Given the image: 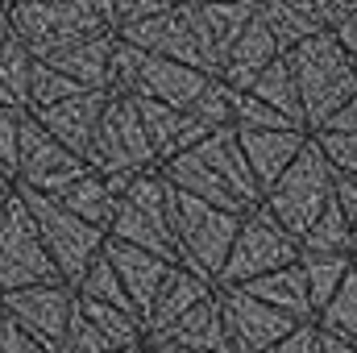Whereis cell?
Instances as JSON below:
<instances>
[{"mask_svg":"<svg viewBox=\"0 0 357 353\" xmlns=\"http://www.w3.org/2000/svg\"><path fill=\"white\" fill-rule=\"evenodd\" d=\"M282 59H287V67L295 75V88H299L303 129L307 133H320L357 96V67L345 59V50L337 46L333 33H320V38L295 46Z\"/></svg>","mask_w":357,"mask_h":353,"instance_id":"obj_1","label":"cell"},{"mask_svg":"<svg viewBox=\"0 0 357 353\" xmlns=\"http://www.w3.org/2000/svg\"><path fill=\"white\" fill-rule=\"evenodd\" d=\"M8 29L13 38L38 59H54L63 50H75L108 29L104 0H67V4H8Z\"/></svg>","mask_w":357,"mask_h":353,"instance_id":"obj_2","label":"cell"},{"mask_svg":"<svg viewBox=\"0 0 357 353\" xmlns=\"http://www.w3.org/2000/svg\"><path fill=\"white\" fill-rule=\"evenodd\" d=\"M84 163H88V171L104 175L108 183H116L121 191L137 175L158 171V158H154V150L146 142L142 117H137L129 96H108L104 117L96 125V137H91V150Z\"/></svg>","mask_w":357,"mask_h":353,"instance_id":"obj_3","label":"cell"},{"mask_svg":"<svg viewBox=\"0 0 357 353\" xmlns=\"http://www.w3.org/2000/svg\"><path fill=\"white\" fill-rule=\"evenodd\" d=\"M237 225H241V216L220 212L212 204H199V200H191L183 191H171V233H175L178 266L208 278L212 287H216L220 270L229 262Z\"/></svg>","mask_w":357,"mask_h":353,"instance_id":"obj_4","label":"cell"},{"mask_svg":"<svg viewBox=\"0 0 357 353\" xmlns=\"http://www.w3.org/2000/svg\"><path fill=\"white\" fill-rule=\"evenodd\" d=\"M333 195H337V175H333L328 158L320 154V146L307 137V146H303L299 158L287 167V175L262 195V208H266L295 241H303V233H307V229L316 225V216L333 204Z\"/></svg>","mask_w":357,"mask_h":353,"instance_id":"obj_5","label":"cell"},{"mask_svg":"<svg viewBox=\"0 0 357 353\" xmlns=\"http://www.w3.org/2000/svg\"><path fill=\"white\" fill-rule=\"evenodd\" d=\"M108 241L158 254L178 266L175 233H171V187L158 171L137 175L116 200V216L108 225Z\"/></svg>","mask_w":357,"mask_h":353,"instance_id":"obj_6","label":"cell"},{"mask_svg":"<svg viewBox=\"0 0 357 353\" xmlns=\"http://www.w3.org/2000/svg\"><path fill=\"white\" fill-rule=\"evenodd\" d=\"M17 195H21V204H25V212H29V220H33V229H38L46 254H50V262L59 270V278L75 291L79 278L88 274V266L104 254L108 237L100 229L84 225L79 216H71L54 195H38V191H17Z\"/></svg>","mask_w":357,"mask_h":353,"instance_id":"obj_7","label":"cell"},{"mask_svg":"<svg viewBox=\"0 0 357 353\" xmlns=\"http://www.w3.org/2000/svg\"><path fill=\"white\" fill-rule=\"evenodd\" d=\"M299 262V241L270 216L266 208H250L237 225V237H233V250H229V262L220 270L216 287H245L262 274H274L282 266Z\"/></svg>","mask_w":357,"mask_h":353,"instance_id":"obj_8","label":"cell"},{"mask_svg":"<svg viewBox=\"0 0 357 353\" xmlns=\"http://www.w3.org/2000/svg\"><path fill=\"white\" fill-rule=\"evenodd\" d=\"M46 283H63V278L50 262L21 195L13 191L0 212V295L25 291V287H46Z\"/></svg>","mask_w":357,"mask_h":353,"instance_id":"obj_9","label":"cell"},{"mask_svg":"<svg viewBox=\"0 0 357 353\" xmlns=\"http://www.w3.org/2000/svg\"><path fill=\"white\" fill-rule=\"evenodd\" d=\"M79 175H88V163L75 158L67 146H59L33 117L21 121V142H17V191H38V195H59Z\"/></svg>","mask_w":357,"mask_h":353,"instance_id":"obj_10","label":"cell"},{"mask_svg":"<svg viewBox=\"0 0 357 353\" xmlns=\"http://www.w3.org/2000/svg\"><path fill=\"white\" fill-rule=\"evenodd\" d=\"M0 308L8 312V320L33 337L46 353L59 350L71 316H75V291L67 283H46V287H25V291H8L0 295Z\"/></svg>","mask_w":357,"mask_h":353,"instance_id":"obj_11","label":"cell"},{"mask_svg":"<svg viewBox=\"0 0 357 353\" xmlns=\"http://www.w3.org/2000/svg\"><path fill=\"white\" fill-rule=\"evenodd\" d=\"M216 299H220V320H225L229 353H270L282 337H291L299 329L291 316L258 303L241 287H216Z\"/></svg>","mask_w":357,"mask_h":353,"instance_id":"obj_12","label":"cell"},{"mask_svg":"<svg viewBox=\"0 0 357 353\" xmlns=\"http://www.w3.org/2000/svg\"><path fill=\"white\" fill-rule=\"evenodd\" d=\"M354 0H262L258 4V21L270 29L274 46L282 54H291L295 46L333 33L345 17H349Z\"/></svg>","mask_w":357,"mask_h":353,"instance_id":"obj_13","label":"cell"},{"mask_svg":"<svg viewBox=\"0 0 357 353\" xmlns=\"http://www.w3.org/2000/svg\"><path fill=\"white\" fill-rule=\"evenodd\" d=\"M183 13H187V25L195 33V46L208 63V75L220 80V67H225L233 42L254 21L258 4L254 0H241V4H183Z\"/></svg>","mask_w":357,"mask_h":353,"instance_id":"obj_14","label":"cell"},{"mask_svg":"<svg viewBox=\"0 0 357 353\" xmlns=\"http://www.w3.org/2000/svg\"><path fill=\"white\" fill-rule=\"evenodd\" d=\"M104 104H108L104 91H79V96H71V100H63V104H54V108H46V112H33V121H38L59 146H67L75 158H88L96 125H100V117H104ZM25 117H29V112H25Z\"/></svg>","mask_w":357,"mask_h":353,"instance_id":"obj_15","label":"cell"},{"mask_svg":"<svg viewBox=\"0 0 357 353\" xmlns=\"http://www.w3.org/2000/svg\"><path fill=\"white\" fill-rule=\"evenodd\" d=\"M104 258L112 262L133 312L146 324V316H150V308H154V299H158V291H162V283H167L175 262H167L158 254H146V250H133V246H121V241H104Z\"/></svg>","mask_w":357,"mask_h":353,"instance_id":"obj_16","label":"cell"},{"mask_svg":"<svg viewBox=\"0 0 357 353\" xmlns=\"http://www.w3.org/2000/svg\"><path fill=\"white\" fill-rule=\"evenodd\" d=\"M129 100H133V108H137V117H142V129H146V142H150L158 167L171 163V158H178V154H187V150H195V146L208 137V129L195 125V117L178 112L171 104L142 100V96H129Z\"/></svg>","mask_w":357,"mask_h":353,"instance_id":"obj_17","label":"cell"},{"mask_svg":"<svg viewBox=\"0 0 357 353\" xmlns=\"http://www.w3.org/2000/svg\"><path fill=\"white\" fill-rule=\"evenodd\" d=\"M233 133H237V129H233ZM307 137H312V133H303V129H282V133H237L241 154H245V163H250V175H254V183H258L262 195L287 175V167L299 158V150L307 146Z\"/></svg>","mask_w":357,"mask_h":353,"instance_id":"obj_18","label":"cell"},{"mask_svg":"<svg viewBox=\"0 0 357 353\" xmlns=\"http://www.w3.org/2000/svg\"><path fill=\"white\" fill-rule=\"evenodd\" d=\"M146 345H171V350H191V353H229L225 320H220V299L208 295L187 316H178L171 329L146 337Z\"/></svg>","mask_w":357,"mask_h":353,"instance_id":"obj_19","label":"cell"},{"mask_svg":"<svg viewBox=\"0 0 357 353\" xmlns=\"http://www.w3.org/2000/svg\"><path fill=\"white\" fill-rule=\"evenodd\" d=\"M278 59H282V50L274 46L270 29L258 21V13H254V21L241 29V38L233 42V50H229V59L220 67V84L229 91H250L262 80V71H266L270 63H278Z\"/></svg>","mask_w":357,"mask_h":353,"instance_id":"obj_20","label":"cell"},{"mask_svg":"<svg viewBox=\"0 0 357 353\" xmlns=\"http://www.w3.org/2000/svg\"><path fill=\"white\" fill-rule=\"evenodd\" d=\"M195 154L225 179V187H229L245 208H258V204H262V191H258V183H254V175H250V163H245L241 142H237L233 129H216V133H208V137L195 146Z\"/></svg>","mask_w":357,"mask_h":353,"instance_id":"obj_21","label":"cell"},{"mask_svg":"<svg viewBox=\"0 0 357 353\" xmlns=\"http://www.w3.org/2000/svg\"><path fill=\"white\" fill-rule=\"evenodd\" d=\"M112 50H116V33H100L75 50H63L54 59H46V67H54L59 75H67L71 84L84 91H104L108 96V80H112Z\"/></svg>","mask_w":357,"mask_h":353,"instance_id":"obj_22","label":"cell"},{"mask_svg":"<svg viewBox=\"0 0 357 353\" xmlns=\"http://www.w3.org/2000/svg\"><path fill=\"white\" fill-rule=\"evenodd\" d=\"M208 295H216V287H212L208 278L191 274L187 266H171V274H167V283H162V291H158V299H154V308H150V316H146V337L171 329L178 316H187V312H191L195 303H204Z\"/></svg>","mask_w":357,"mask_h":353,"instance_id":"obj_23","label":"cell"},{"mask_svg":"<svg viewBox=\"0 0 357 353\" xmlns=\"http://www.w3.org/2000/svg\"><path fill=\"white\" fill-rule=\"evenodd\" d=\"M241 291H245V295H254L258 303L274 308V312L291 316L295 324H316V312H312L307 283H303V274H299V262L282 266V270H274V274H262V278L245 283Z\"/></svg>","mask_w":357,"mask_h":353,"instance_id":"obj_24","label":"cell"},{"mask_svg":"<svg viewBox=\"0 0 357 353\" xmlns=\"http://www.w3.org/2000/svg\"><path fill=\"white\" fill-rule=\"evenodd\" d=\"M71 216H79L84 225H91V229H100L104 237H108V225H112V216H116V200H121V187L116 183H108L104 175H96V171H88V175H79L67 191H59L54 195Z\"/></svg>","mask_w":357,"mask_h":353,"instance_id":"obj_25","label":"cell"},{"mask_svg":"<svg viewBox=\"0 0 357 353\" xmlns=\"http://www.w3.org/2000/svg\"><path fill=\"white\" fill-rule=\"evenodd\" d=\"M354 266H357V258H341V254H299V274L307 283V299H312L316 320L333 303V295L345 287V278L354 274Z\"/></svg>","mask_w":357,"mask_h":353,"instance_id":"obj_26","label":"cell"},{"mask_svg":"<svg viewBox=\"0 0 357 353\" xmlns=\"http://www.w3.org/2000/svg\"><path fill=\"white\" fill-rule=\"evenodd\" d=\"M75 303H79L84 320L104 337L108 350H142L146 345V324L133 312H121V308H108V303H91V299H79V295H75Z\"/></svg>","mask_w":357,"mask_h":353,"instance_id":"obj_27","label":"cell"},{"mask_svg":"<svg viewBox=\"0 0 357 353\" xmlns=\"http://www.w3.org/2000/svg\"><path fill=\"white\" fill-rule=\"evenodd\" d=\"M250 96L262 100L266 108H274L278 117H287L295 129H303V104H299V88H295V75H291L287 59L270 63L266 71H262V80L250 88ZM303 133H307V129H303Z\"/></svg>","mask_w":357,"mask_h":353,"instance_id":"obj_28","label":"cell"},{"mask_svg":"<svg viewBox=\"0 0 357 353\" xmlns=\"http://www.w3.org/2000/svg\"><path fill=\"white\" fill-rule=\"evenodd\" d=\"M29 75H33V54L8 33V42L0 46V104L13 112L29 108Z\"/></svg>","mask_w":357,"mask_h":353,"instance_id":"obj_29","label":"cell"},{"mask_svg":"<svg viewBox=\"0 0 357 353\" xmlns=\"http://www.w3.org/2000/svg\"><path fill=\"white\" fill-rule=\"evenodd\" d=\"M299 254H341V258H357V241H354V233H349V225H345V216H341V208H337V195L316 216V225L303 233Z\"/></svg>","mask_w":357,"mask_h":353,"instance_id":"obj_30","label":"cell"},{"mask_svg":"<svg viewBox=\"0 0 357 353\" xmlns=\"http://www.w3.org/2000/svg\"><path fill=\"white\" fill-rule=\"evenodd\" d=\"M75 295H79V299H91V303H108V308L133 312V303H129V295H125V287H121L116 270H112V262H108L104 254H100V258L88 266V274L79 278ZM133 316H137V312H133ZM137 320H142V316H137Z\"/></svg>","mask_w":357,"mask_h":353,"instance_id":"obj_31","label":"cell"},{"mask_svg":"<svg viewBox=\"0 0 357 353\" xmlns=\"http://www.w3.org/2000/svg\"><path fill=\"white\" fill-rule=\"evenodd\" d=\"M229 108H233V129L237 133H282L295 129L287 117H278L262 100H254L250 91H229Z\"/></svg>","mask_w":357,"mask_h":353,"instance_id":"obj_32","label":"cell"},{"mask_svg":"<svg viewBox=\"0 0 357 353\" xmlns=\"http://www.w3.org/2000/svg\"><path fill=\"white\" fill-rule=\"evenodd\" d=\"M320 333H328V337H341V341H354L357 345V266L354 274L345 278V287L333 295V303L320 312Z\"/></svg>","mask_w":357,"mask_h":353,"instance_id":"obj_33","label":"cell"},{"mask_svg":"<svg viewBox=\"0 0 357 353\" xmlns=\"http://www.w3.org/2000/svg\"><path fill=\"white\" fill-rule=\"evenodd\" d=\"M79 84H71L67 75H59L54 67H46V63H38L33 59V75H29V117L33 112H46V108H54V104H63V100H71V96H79Z\"/></svg>","mask_w":357,"mask_h":353,"instance_id":"obj_34","label":"cell"},{"mask_svg":"<svg viewBox=\"0 0 357 353\" xmlns=\"http://www.w3.org/2000/svg\"><path fill=\"white\" fill-rule=\"evenodd\" d=\"M187 117H195V125H204L208 133H216V129H233V108H229V88L220 84V80H212L204 96L187 108Z\"/></svg>","mask_w":357,"mask_h":353,"instance_id":"obj_35","label":"cell"},{"mask_svg":"<svg viewBox=\"0 0 357 353\" xmlns=\"http://www.w3.org/2000/svg\"><path fill=\"white\" fill-rule=\"evenodd\" d=\"M312 142L320 146L337 179L357 175V133H312Z\"/></svg>","mask_w":357,"mask_h":353,"instance_id":"obj_36","label":"cell"},{"mask_svg":"<svg viewBox=\"0 0 357 353\" xmlns=\"http://www.w3.org/2000/svg\"><path fill=\"white\" fill-rule=\"evenodd\" d=\"M54 353H112V350L104 345V337L84 320V312L75 303V316H71V324H67V333H63V341H59Z\"/></svg>","mask_w":357,"mask_h":353,"instance_id":"obj_37","label":"cell"},{"mask_svg":"<svg viewBox=\"0 0 357 353\" xmlns=\"http://www.w3.org/2000/svg\"><path fill=\"white\" fill-rule=\"evenodd\" d=\"M21 121L25 112H13L0 104V171L13 183V171H17V142H21Z\"/></svg>","mask_w":357,"mask_h":353,"instance_id":"obj_38","label":"cell"},{"mask_svg":"<svg viewBox=\"0 0 357 353\" xmlns=\"http://www.w3.org/2000/svg\"><path fill=\"white\" fill-rule=\"evenodd\" d=\"M270 353H324V345H320V324H299L291 337H282Z\"/></svg>","mask_w":357,"mask_h":353,"instance_id":"obj_39","label":"cell"},{"mask_svg":"<svg viewBox=\"0 0 357 353\" xmlns=\"http://www.w3.org/2000/svg\"><path fill=\"white\" fill-rule=\"evenodd\" d=\"M0 353H46L33 337H25L13 320H8V312H4V324H0Z\"/></svg>","mask_w":357,"mask_h":353,"instance_id":"obj_40","label":"cell"},{"mask_svg":"<svg viewBox=\"0 0 357 353\" xmlns=\"http://www.w3.org/2000/svg\"><path fill=\"white\" fill-rule=\"evenodd\" d=\"M337 208H341V216H345V225L357 241V175L337 179Z\"/></svg>","mask_w":357,"mask_h":353,"instance_id":"obj_41","label":"cell"},{"mask_svg":"<svg viewBox=\"0 0 357 353\" xmlns=\"http://www.w3.org/2000/svg\"><path fill=\"white\" fill-rule=\"evenodd\" d=\"M333 38H337V46L345 50V59L357 67V0H354V8H349V17L333 29Z\"/></svg>","mask_w":357,"mask_h":353,"instance_id":"obj_42","label":"cell"},{"mask_svg":"<svg viewBox=\"0 0 357 353\" xmlns=\"http://www.w3.org/2000/svg\"><path fill=\"white\" fill-rule=\"evenodd\" d=\"M320 133H357V96L337 112V117H333V121H328V125H324V129H320Z\"/></svg>","mask_w":357,"mask_h":353,"instance_id":"obj_43","label":"cell"},{"mask_svg":"<svg viewBox=\"0 0 357 353\" xmlns=\"http://www.w3.org/2000/svg\"><path fill=\"white\" fill-rule=\"evenodd\" d=\"M320 345H324V353H357L354 341H341V337H328V333H320Z\"/></svg>","mask_w":357,"mask_h":353,"instance_id":"obj_44","label":"cell"},{"mask_svg":"<svg viewBox=\"0 0 357 353\" xmlns=\"http://www.w3.org/2000/svg\"><path fill=\"white\" fill-rule=\"evenodd\" d=\"M8 33H13V29H8V4H4V8H0V46L8 42Z\"/></svg>","mask_w":357,"mask_h":353,"instance_id":"obj_45","label":"cell"},{"mask_svg":"<svg viewBox=\"0 0 357 353\" xmlns=\"http://www.w3.org/2000/svg\"><path fill=\"white\" fill-rule=\"evenodd\" d=\"M154 353H191V350H171V345H150Z\"/></svg>","mask_w":357,"mask_h":353,"instance_id":"obj_46","label":"cell"},{"mask_svg":"<svg viewBox=\"0 0 357 353\" xmlns=\"http://www.w3.org/2000/svg\"><path fill=\"white\" fill-rule=\"evenodd\" d=\"M8 195H13V187H0V212H4V204H8Z\"/></svg>","mask_w":357,"mask_h":353,"instance_id":"obj_47","label":"cell"},{"mask_svg":"<svg viewBox=\"0 0 357 353\" xmlns=\"http://www.w3.org/2000/svg\"><path fill=\"white\" fill-rule=\"evenodd\" d=\"M0 187H13V183H8V175H4V171H0Z\"/></svg>","mask_w":357,"mask_h":353,"instance_id":"obj_48","label":"cell"},{"mask_svg":"<svg viewBox=\"0 0 357 353\" xmlns=\"http://www.w3.org/2000/svg\"><path fill=\"white\" fill-rule=\"evenodd\" d=\"M142 350H146V345H142ZM142 350H112V353H142Z\"/></svg>","mask_w":357,"mask_h":353,"instance_id":"obj_49","label":"cell"},{"mask_svg":"<svg viewBox=\"0 0 357 353\" xmlns=\"http://www.w3.org/2000/svg\"><path fill=\"white\" fill-rule=\"evenodd\" d=\"M0 324H4V308H0Z\"/></svg>","mask_w":357,"mask_h":353,"instance_id":"obj_50","label":"cell"},{"mask_svg":"<svg viewBox=\"0 0 357 353\" xmlns=\"http://www.w3.org/2000/svg\"><path fill=\"white\" fill-rule=\"evenodd\" d=\"M142 353H154V350H150V345H146V350H142Z\"/></svg>","mask_w":357,"mask_h":353,"instance_id":"obj_51","label":"cell"},{"mask_svg":"<svg viewBox=\"0 0 357 353\" xmlns=\"http://www.w3.org/2000/svg\"><path fill=\"white\" fill-rule=\"evenodd\" d=\"M0 8H4V4H0Z\"/></svg>","mask_w":357,"mask_h":353,"instance_id":"obj_52","label":"cell"}]
</instances>
